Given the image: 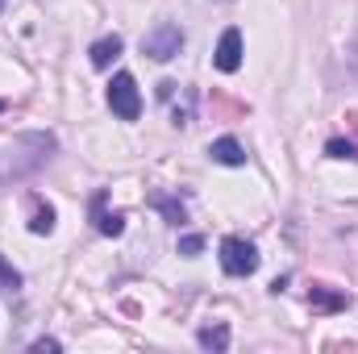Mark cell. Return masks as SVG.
<instances>
[{"instance_id":"ac0fdd59","label":"cell","mask_w":358,"mask_h":354,"mask_svg":"<svg viewBox=\"0 0 358 354\" xmlns=\"http://www.w3.org/2000/svg\"><path fill=\"white\" fill-rule=\"evenodd\" d=\"M0 4H4V0H0Z\"/></svg>"},{"instance_id":"2e32d148","label":"cell","mask_w":358,"mask_h":354,"mask_svg":"<svg viewBox=\"0 0 358 354\" xmlns=\"http://www.w3.org/2000/svg\"><path fill=\"white\" fill-rule=\"evenodd\" d=\"M34 351H59V342H55V338H38Z\"/></svg>"},{"instance_id":"7a4b0ae2","label":"cell","mask_w":358,"mask_h":354,"mask_svg":"<svg viewBox=\"0 0 358 354\" xmlns=\"http://www.w3.org/2000/svg\"><path fill=\"white\" fill-rule=\"evenodd\" d=\"M108 108L121 117V121H138L142 117V96H138V84L129 71H117L113 84H108Z\"/></svg>"},{"instance_id":"9c48e42d","label":"cell","mask_w":358,"mask_h":354,"mask_svg":"<svg viewBox=\"0 0 358 354\" xmlns=\"http://www.w3.org/2000/svg\"><path fill=\"white\" fill-rule=\"evenodd\" d=\"M121 46H125V42H121V34H108V38H100V42L92 46V67H100V71H104V67H108V63L121 55Z\"/></svg>"},{"instance_id":"4fadbf2b","label":"cell","mask_w":358,"mask_h":354,"mask_svg":"<svg viewBox=\"0 0 358 354\" xmlns=\"http://www.w3.org/2000/svg\"><path fill=\"white\" fill-rule=\"evenodd\" d=\"M155 208H163V217H167L171 225H179V221H183V204H176L171 196H155Z\"/></svg>"},{"instance_id":"30bf717a","label":"cell","mask_w":358,"mask_h":354,"mask_svg":"<svg viewBox=\"0 0 358 354\" xmlns=\"http://www.w3.org/2000/svg\"><path fill=\"white\" fill-rule=\"evenodd\" d=\"M196 342H200L204 351H225V346H229V325H221V321H217V325H204V330L196 334Z\"/></svg>"},{"instance_id":"ba28073f","label":"cell","mask_w":358,"mask_h":354,"mask_svg":"<svg viewBox=\"0 0 358 354\" xmlns=\"http://www.w3.org/2000/svg\"><path fill=\"white\" fill-rule=\"evenodd\" d=\"M208 155H213V163H225V167H242L246 163V146L238 138H217L208 146Z\"/></svg>"},{"instance_id":"52a82bcc","label":"cell","mask_w":358,"mask_h":354,"mask_svg":"<svg viewBox=\"0 0 358 354\" xmlns=\"http://www.w3.org/2000/svg\"><path fill=\"white\" fill-rule=\"evenodd\" d=\"M104 200H108L104 192H96V196H92V221H96V229H100L104 238H121L125 217H121V213H108V208H104Z\"/></svg>"},{"instance_id":"5b68a950","label":"cell","mask_w":358,"mask_h":354,"mask_svg":"<svg viewBox=\"0 0 358 354\" xmlns=\"http://www.w3.org/2000/svg\"><path fill=\"white\" fill-rule=\"evenodd\" d=\"M213 63H217V71H238L242 67V29H225L221 34Z\"/></svg>"},{"instance_id":"8992f818","label":"cell","mask_w":358,"mask_h":354,"mask_svg":"<svg viewBox=\"0 0 358 354\" xmlns=\"http://www.w3.org/2000/svg\"><path fill=\"white\" fill-rule=\"evenodd\" d=\"M308 304H313V313H342V309H350V296L329 288V283H313Z\"/></svg>"},{"instance_id":"8fae6325","label":"cell","mask_w":358,"mask_h":354,"mask_svg":"<svg viewBox=\"0 0 358 354\" xmlns=\"http://www.w3.org/2000/svg\"><path fill=\"white\" fill-rule=\"evenodd\" d=\"M55 229V208L50 204H38L34 208V221H29V234H50Z\"/></svg>"},{"instance_id":"9a60e30c","label":"cell","mask_w":358,"mask_h":354,"mask_svg":"<svg viewBox=\"0 0 358 354\" xmlns=\"http://www.w3.org/2000/svg\"><path fill=\"white\" fill-rule=\"evenodd\" d=\"M200 250H204V238H200V234L179 238V255H187V259H192V255H200Z\"/></svg>"},{"instance_id":"277c9868","label":"cell","mask_w":358,"mask_h":354,"mask_svg":"<svg viewBox=\"0 0 358 354\" xmlns=\"http://www.w3.org/2000/svg\"><path fill=\"white\" fill-rule=\"evenodd\" d=\"M142 50H146L155 63H167V59H176L179 50H183V29H179V25H171V21L155 25V29L142 38Z\"/></svg>"},{"instance_id":"6da1fadb","label":"cell","mask_w":358,"mask_h":354,"mask_svg":"<svg viewBox=\"0 0 358 354\" xmlns=\"http://www.w3.org/2000/svg\"><path fill=\"white\" fill-rule=\"evenodd\" d=\"M50 150H55V138L50 134H21V138H13L0 150V187H8L17 179L42 171L50 163Z\"/></svg>"},{"instance_id":"e0dca14e","label":"cell","mask_w":358,"mask_h":354,"mask_svg":"<svg viewBox=\"0 0 358 354\" xmlns=\"http://www.w3.org/2000/svg\"><path fill=\"white\" fill-rule=\"evenodd\" d=\"M0 113H4V100H0Z\"/></svg>"},{"instance_id":"3957f363","label":"cell","mask_w":358,"mask_h":354,"mask_svg":"<svg viewBox=\"0 0 358 354\" xmlns=\"http://www.w3.org/2000/svg\"><path fill=\"white\" fill-rule=\"evenodd\" d=\"M221 267H225V275H255L259 271V246L255 242H246V238H225L221 242Z\"/></svg>"},{"instance_id":"7c38bea8","label":"cell","mask_w":358,"mask_h":354,"mask_svg":"<svg viewBox=\"0 0 358 354\" xmlns=\"http://www.w3.org/2000/svg\"><path fill=\"white\" fill-rule=\"evenodd\" d=\"M17 292H21V275L0 259V296H17Z\"/></svg>"},{"instance_id":"5bb4252c","label":"cell","mask_w":358,"mask_h":354,"mask_svg":"<svg viewBox=\"0 0 358 354\" xmlns=\"http://www.w3.org/2000/svg\"><path fill=\"white\" fill-rule=\"evenodd\" d=\"M325 155H329V159H358V146H355V142H342V138H334V142L325 146Z\"/></svg>"}]
</instances>
